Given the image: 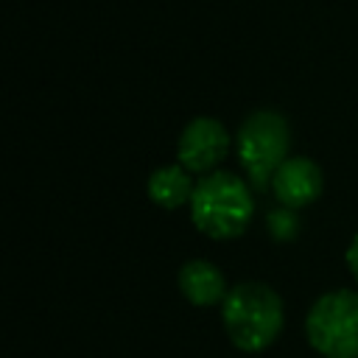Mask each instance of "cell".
<instances>
[{
    "instance_id": "obj_1",
    "label": "cell",
    "mask_w": 358,
    "mask_h": 358,
    "mask_svg": "<svg viewBox=\"0 0 358 358\" xmlns=\"http://www.w3.org/2000/svg\"><path fill=\"white\" fill-rule=\"evenodd\" d=\"M193 227L213 241H232L246 232L255 215V199L249 185L232 171H213L196 182L190 199Z\"/></svg>"
},
{
    "instance_id": "obj_2",
    "label": "cell",
    "mask_w": 358,
    "mask_h": 358,
    "mask_svg": "<svg viewBox=\"0 0 358 358\" xmlns=\"http://www.w3.org/2000/svg\"><path fill=\"white\" fill-rule=\"evenodd\" d=\"M221 322L229 341L243 352H260L277 341L285 324L282 299L266 282H238L221 302Z\"/></svg>"
},
{
    "instance_id": "obj_3",
    "label": "cell",
    "mask_w": 358,
    "mask_h": 358,
    "mask_svg": "<svg viewBox=\"0 0 358 358\" xmlns=\"http://www.w3.org/2000/svg\"><path fill=\"white\" fill-rule=\"evenodd\" d=\"M288 145H291L288 120L274 109H257L238 126L235 134L238 162L246 171V179L255 190L271 187L274 171L288 159Z\"/></svg>"
},
{
    "instance_id": "obj_4",
    "label": "cell",
    "mask_w": 358,
    "mask_h": 358,
    "mask_svg": "<svg viewBox=\"0 0 358 358\" xmlns=\"http://www.w3.org/2000/svg\"><path fill=\"white\" fill-rule=\"evenodd\" d=\"M305 336L324 358H358V291L322 294L305 316Z\"/></svg>"
},
{
    "instance_id": "obj_5",
    "label": "cell",
    "mask_w": 358,
    "mask_h": 358,
    "mask_svg": "<svg viewBox=\"0 0 358 358\" xmlns=\"http://www.w3.org/2000/svg\"><path fill=\"white\" fill-rule=\"evenodd\" d=\"M229 148V134L221 120L215 117H193L176 143V157L179 165L187 168L190 173H213V168L227 157Z\"/></svg>"
},
{
    "instance_id": "obj_6",
    "label": "cell",
    "mask_w": 358,
    "mask_h": 358,
    "mask_svg": "<svg viewBox=\"0 0 358 358\" xmlns=\"http://www.w3.org/2000/svg\"><path fill=\"white\" fill-rule=\"evenodd\" d=\"M322 168L308 157H288L271 176V193L288 210L313 204L322 196Z\"/></svg>"
},
{
    "instance_id": "obj_7",
    "label": "cell",
    "mask_w": 358,
    "mask_h": 358,
    "mask_svg": "<svg viewBox=\"0 0 358 358\" xmlns=\"http://www.w3.org/2000/svg\"><path fill=\"white\" fill-rule=\"evenodd\" d=\"M176 282H179L182 296H185L190 305H196V308H213V305L224 302L227 294H229L221 268H218L215 263H210V260H201V257L187 260V263L179 268Z\"/></svg>"
},
{
    "instance_id": "obj_8",
    "label": "cell",
    "mask_w": 358,
    "mask_h": 358,
    "mask_svg": "<svg viewBox=\"0 0 358 358\" xmlns=\"http://www.w3.org/2000/svg\"><path fill=\"white\" fill-rule=\"evenodd\" d=\"M145 190H148V199L157 207H162V210H179V207L190 204L193 190H196V182H193L190 171L176 162V165L157 168L148 176V187Z\"/></svg>"
},
{
    "instance_id": "obj_9",
    "label": "cell",
    "mask_w": 358,
    "mask_h": 358,
    "mask_svg": "<svg viewBox=\"0 0 358 358\" xmlns=\"http://www.w3.org/2000/svg\"><path fill=\"white\" fill-rule=\"evenodd\" d=\"M344 263H347L350 274L358 280V235L350 241V246H347V252H344Z\"/></svg>"
}]
</instances>
